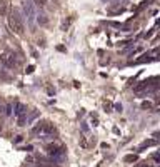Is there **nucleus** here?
Instances as JSON below:
<instances>
[{"mask_svg": "<svg viewBox=\"0 0 160 167\" xmlns=\"http://www.w3.org/2000/svg\"><path fill=\"white\" fill-rule=\"evenodd\" d=\"M8 27L17 35H23V22H22V17H20L19 10H12L10 17H8Z\"/></svg>", "mask_w": 160, "mask_h": 167, "instance_id": "1", "label": "nucleus"}, {"mask_svg": "<svg viewBox=\"0 0 160 167\" xmlns=\"http://www.w3.org/2000/svg\"><path fill=\"white\" fill-rule=\"evenodd\" d=\"M0 62L7 67V69H13V67L19 65V60L15 59V55L10 52H2L0 53Z\"/></svg>", "mask_w": 160, "mask_h": 167, "instance_id": "2", "label": "nucleus"}, {"mask_svg": "<svg viewBox=\"0 0 160 167\" xmlns=\"http://www.w3.org/2000/svg\"><path fill=\"white\" fill-rule=\"evenodd\" d=\"M23 12L27 15V20L33 24V19H35V10H33V3L30 0H23Z\"/></svg>", "mask_w": 160, "mask_h": 167, "instance_id": "3", "label": "nucleus"}, {"mask_svg": "<svg viewBox=\"0 0 160 167\" xmlns=\"http://www.w3.org/2000/svg\"><path fill=\"white\" fill-rule=\"evenodd\" d=\"M23 114H27V107L23 105V104L17 102V104H15V115L19 117V115H23Z\"/></svg>", "mask_w": 160, "mask_h": 167, "instance_id": "4", "label": "nucleus"}, {"mask_svg": "<svg viewBox=\"0 0 160 167\" xmlns=\"http://www.w3.org/2000/svg\"><path fill=\"white\" fill-rule=\"evenodd\" d=\"M7 13H8V2L0 0V17H5Z\"/></svg>", "mask_w": 160, "mask_h": 167, "instance_id": "5", "label": "nucleus"}, {"mask_svg": "<svg viewBox=\"0 0 160 167\" xmlns=\"http://www.w3.org/2000/svg\"><path fill=\"white\" fill-rule=\"evenodd\" d=\"M43 127H45V122H39V124H37V125L33 127L32 129V134L33 135H42V132H43Z\"/></svg>", "mask_w": 160, "mask_h": 167, "instance_id": "6", "label": "nucleus"}, {"mask_svg": "<svg viewBox=\"0 0 160 167\" xmlns=\"http://www.w3.org/2000/svg\"><path fill=\"white\" fill-rule=\"evenodd\" d=\"M37 22H39L40 25H47V24H48V19H47L45 13H39V15H37Z\"/></svg>", "mask_w": 160, "mask_h": 167, "instance_id": "7", "label": "nucleus"}, {"mask_svg": "<svg viewBox=\"0 0 160 167\" xmlns=\"http://www.w3.org/2000/svg\"><path fill=\"white\" fill-rule=\"evenodd\" d=\"M155 144H157V140H155V139H152V140H145V142H143V144H142V146L139 147V150H142V149H145V147L155 146Z\"/></svg>", "mask_w": 160, "mask_h": 167, "instance_id": "8", "label": "nucleus"}, {"mask_svg": "<svg viewBox=\"0 0 160 167\" xmlns=\"http://www.w3.org/2000/svg\"><path fill=\"white\" fill-rule=\"evenodd\" d=\"M147 87H148V82H140L139 85L135 87V89H133V90H135V92H142V90H143V89H147Z\"/></svg>", "mask_w": 160, "mask_h": 167, "instance_id": "9", "label": "nucleus"}, {"mask_svg": "<svg viewBox=\"0 0 160 167\" xmlns=\"http://www.w3.org/2000/svg\"><path fill=\"white\" fill-rule=\"evenodd\" d=\"M17 120H19V125L23 127V125L27 124V114H23V115H19V117H17Z\"/></svg>", "mask_w": 160, "mask_h": 167, "instance_id": "10", "label": "nucleus"}, {"mask_svg": "<svg viewBox=\"0 0 160 167\" xmlns=\"http://www.w3.org/2000/svg\"><path fill=\"white\" fill-rule=\"evenodd\" d=\"M139 159V157H137V154H128V155H125V162H135V160Z\"/></svg>", "mask_w": 160, "mask_h": 167, "instance_id": "11", "label": "nucleus"}, {"mask_svg": "<svg viewBox=\"0 0 160 167\" xmlns=\"http://www.w3.org/2000/svg\"><path fill=\"white\" fill-rule=\"evenodd\" d=\"M148 57H150V53H143V55H142L139 60H135V62H137V64H143V62H147V60H150Z\"/></svg>", "mask_w": 160, "mask_h": 167, "instance_id": "12", "label": "nucleus"}, {"mask_svg": "<svg viewBox=\"0 0 160 167\" xmlns=\"http://www.w3.org/2000/svg\"><path fill=\"white\" fill-rule=\"evenodd\" d=\"M35 117H39V112H37V110H33V112L30 114L28 117H27V124H30V122H32V120L35 119Z\"/></svg>", "mask_w": 160, "mask_h": 167, "instance_id": "13", "label": "nucleus"}, {"mask_svg": "<svg viewBox=\"0 0 160 167\" xmlns=\"http://www.w3.org/2000/svg\"><path fill=\"white\" fill-rule=\"evenodd\" d=\"M32 3L33 5H37V7H45L47 0H32Z\"/></svg>", "mask_w": 160, "mask_h": 167, "instance_id": "14", "label": "nucleus"}, {"mask_svg": "<svg viewBox=\"0 0 160 167\" xmlns=\"http://www.w3.org/2000/svg\"><path fill=\"white\" fill-rule=\"evenodd\" d=\"M103 109H105V112H112V104H110V102H105V104H103Z\"/></svg>", "mask_w": 160, "mask_h": 167, "instance_id": "15", "label": "nucleus"}, {"mask_svg": "<svg viewBox=\"0 0 160 167\" xmlns=\"http://www.w3.org/2000/svg\"><path fill=\"white\" fill-rule=\"evenodd\" d=\"M80 146L83 147V149H87V147H88V144H87V140H85V137H80Z\"/></svg>", "mask_w": 160, "mask_h": 167, "instance_id": "16", "label": "nucleus"}, {"mask_svg": "<svg viewBox=\"0 0 160 167\" xmlns=\"http://www.w3.org/2000/svg\"><path fill=\"white\" fill-rule=\"evenodd\" d=\"M142 109H152V104L150 102H142Z\"/></svg>", "mask_w": 160, "mask_h": 167, "instance_id": "17", "label": "nucleus"}, {"mask_svg": "<svg viewBox=\"0 0 160 167\" xmlns=\"http://www.w3.org/2000/svg\"><path fill=\"white\" fill-rule=\"evenodd\" d=\"M3 107H5V104H3V100H2V97H0V114L3 112Z\"/></svg>", "mask_w": 160, "mask_h": 167, "instance_id": "18", "label": "nucleus"}, {"mask_svg": "<svg viewBox=\"0 0 160 167\" xmlns=\"http://www.w3.org/2000/svg\"><path fill=\"white\" fill-rule=\"evenodd\" d=\"M13 142H15V144H20V142H22V135H17V137H15V140H13Z\"/></svg>", "mask_w": 160, "mask_h": 167, "instance_id": "19", "label": "nucleus"}, {"mask_svg": "<svg viewBox=\"0 0 160 167\" xmlns=\"http://www.w3.org/2000/svg\"><path fill=\"white\" fill-rule=\"evenodd\" d=\"M33 72V65H28L27 67V73H32Z\"/></svg>", "mask_w": 160, "mask_h": 167, "instance_id": "20", "label": "nucleus"}, {"mask_svg": "<svg viewBox=\"0 0 160 167\" xmlns=\"http://www.w3.org/2000/svg\"><path fill=\"white\" fill-rule=\"evenodd\" d=\"M115 109H117L119 112H122V105H120V104H115Z\"/></svg>", "mask_w": 160, "mask_h": 167, "instance_id": "21", "label": "nucleus"}, {"mask_svg": "<svg viewBox=\"0 0 160 167\" xmlns=\"http://www.w3.org/2000/svg\"><path fill=\"white\" fill-rule=\"evenodd\" d=\"M0 130H2V125H0Z\"/></svg>", "mask_w": 160, "mask_h": 167, "instance_id": "22", "label": "nucleus"}]
</instances>
